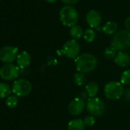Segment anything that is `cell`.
<instances>
[{
  "label": "cell",
  "mask_w": 130,
  "mask_h": 130,
  "mask_svg": "<svg viewBox=\"0 0 130 130\" xmlns=\"http://www.w3.org/2000/svg\"><path fill=\"white\" fill-rule=\"evenodd\" d=\"M59 16L60 22L64 26L71 28L76 25L79 19L78 12L71 6H63L60 11Z\"/></svg>",
  "instance_id": "cell-2"
},
{
  "label": "cell",
  "mask_w": 130,
  "mask_h": 130,
  "mask_svg": "<svg viewBox=\"0 0 130 130\" xmlns=\"http://www.w3.org/2000/svg\"><path fill=\"white\" fill-rule=\"evenodd\" d=\"M75 63L77 71L85 74L94 71L97 67L98 61L94 55L90 53H84L75 59Z\"/></svg>",
  "instance_id": "cell-1"
},
{
  "label": "cell",
  "mask_w": 130,
  "mask_h": 130,
  "mask_svg": "<svg viewBox=\"0 0 130 130\" xmlns=\"http://www.w3.org/2000/svg\"><path fill=\"white\" fill-rule=\"evenodd\" d=\"M86 106V103L80 97L74 98L68 105V111L73 116H78L83 112Z\"/></svg>",
  "instance_id": "cell-10"
},
{
  "label": "cell",
  "mask_w": 130,
  "mask_h": 130,
  "mask_svg": "<svg viewBox=\"0 0 130 130\" xmlns=\"http://www.w3.org/2000/svg\"><path fill=\"white\" fill-rule=\"evenodd\" d=\"M124 96H125V98L127 101H129L130 102V88L127 89L125 92H124Z\"/></svg>",
  "instance_id": "cell-26"
},
{
  "label": "cell",
  "mask_w": 130,
  "mask_h": 130,
  "mask_svg": "<svg viewBox=\"0 0 130 130\" xmlns=\"http://www.w3.org/2000/svg\"><path fill=\"white\" fill-rule=\"evenodd\" d=\"M104 55L106 58L108 59H112V58H115L116 56L117 55V50L113 47L112 45L107 47L105 51H104Z\"/></svg>",
  "instance_id": "cell-20"
},
{
  "label": "cell",
  "mask_w": 130,
  "mask_h": 130,
  "mask_svg": "<svg viewBox=\"0 0 130 130\" xmlns=\"http://www.w3.org/2000/svg\"><path fill=\"white\" fill-rule=\"evenodd\" d=\"M32 90L31 83L26 79H19L14 82L12 86V93L19 97L28 95Z\"/></svg>",
  "instance_id": "cell-6"
},
{
  "label": "cell",
  "mask_w": 130,
  "mask_h": 130,
  "mask_svg": "<svg viewBox=\"0 0 130 130\" xmlns=\"http://www.w3.org/2000/svg\"><path fill=\"white\" fill-rule=\"evenodd\" d=\"M12 90L10 87L6 83H0V98L4 99L10 96Z\"/></svg>",
  "instance_id": "cell-18"
},
{
  "label": "cell",
  "mask_w": 130,
  "mask_h": 130,
  "mask_svg": "<svg viewBox=\"0 0 130 130\" xmlns=\"http://www.w3.org/2000/svg\"><path fill=\"white\" fill-rule=\"evenodd\" d=\"M80 98L82 99V100H85V99H87V92L85 93V92H82L81 93V94H80Z\"/></svg>",
  "instance_id": "cell-28"
},
{
  "label": "cell",
  "mask_w": 130,
  "mask_h": 130,
  "mask_svg": "<svg viewBox=\"0 0 130 130\" xmlns=\"http://www.w3.org/2000/svg\"><path fill=\"white\" fill-rule=\"evenodd\" d=\"M111 45L117 51H123L130 47V32L127 30L117 31L111 41Z\"/></svg>",
  "instance_id": "cell-3"
},
{
  "label": "cell",
  "mask_w": 130,
  "mask_h": 130,
  "mask_svg": "<svg viewBox=\"0 0 130 130\" xmlns=\"http://www.w3.org/2000/svg\"><path fill=\"white\" fill-rule=\"evenodd\" d=\"M80 47L79 43L74 40L71 39L68 41L63 46L62 54L68 58L71 59H76L80 54Z\"/></svg>",
  "instance_id": "cell-7"
},
{
  "label": "cell",
  "mask_w": 130,
  "mask_h": 130,
  "mask_svg": "<svg viewBox=\"0 0 130 130\" xmlns=\"http://www.w3.org/2000/svg\"><path fill=\"white\" fill-rule=\"evenodd\" d=\"M95 38H96V33L91 28L87 29L84 33V38L87 42H93L95 40Z\"/></svg>",
  "instance_id": "cell-21"
},
{
  "label": "cell",
  "mask_w": 130,
  "mask_h": 130,
  "mask_svg": "<svg viewBox=\"0 0 130 130\" xmlns=\"http://www.w3.org/2000/svg\"><path fill=\"white\" fill-rule=\"evenodd\" d=\"M31 55L27 52V51H22L19 54H18L16 61L17 64L20 68H25L28 67V65L31 63Z\"/></svg>",
  "instance_id": "cell-13"
},
{
  "label": "cell",
  "mask_w": 130,
  "mask_h": 130,
  "mask_svg": "<svg viewBox=\"0 0 130 130\" xmlns=\"http://www.w3.org/2000/svg\"><path fill=\"white\" fill-rule=\"evenodd\" d=\"M84 31L82 28L79 25H74L70 29V35L71 38L74 40L80 39L84 36Z\"/></svg>",
  "instance_id": "cell-17"
},
{
  "label": "cell",
  "mask_w": 130,
  "mask_h": 130,
  "mask_svg": "<svg viewBox=\"0 0 130 130\" xmlns=\"http://www.w3.org/2000/svg\"><path fill=\"white\" fill-rule=\"evenodd\" d=\"M125 26L127 31L130 32V16L126 19V20L125 22Z\"/></svg>",
  "instance_id": "cell-27"
},
{
  "label": "cell",
  "mask_w": 130,
  "mask_h": 130,
  "mask_svg": "<svg viewBox=\"0 0 130 130\" xmlns=\"http://www.w3.org/2000/svg\"><path fill=\"white\" fill-rule=\"evenodd\" d=\"M87 24L91 28H98L102 22L101 15L96 10H90L87 12L86 16Z\"/></svg>",
  "instance_id": "cell-11"
},
{
  "label": "cell",
  "mask_w": 130,
  "mask_h": 130,
  "mask_svg": "<svg viewBox=\"0 0 130 130\" xmlns=\"http://www.w3.org/2000/svg\"><path fill=\"white\" fill-rule=\"evenodd\" d=\"M86 92L90 97H95L99 92V86L95 82H90L86 85Z\"/></svg>",
  "instance_id": "cell-15"
},
{
  "label": "cell",
  "mask_w": 130,
  "mask_h": 130,
  "mask_svg": "<svg viewBox=\"0 0 130 130\" xmlns=\"http://www.w3.org/2000/svg\"><path fill=\"white\" fill-rule=\"evenodd\" d=\"M105 96L111 100H116L120 99L124 94L122 84L119 82L111 81L107 83L104 87Z\"/></svg>",
  "instance_id": "cell-4"
},
{
  "label": "cell",
  "mask_w": 130,
  "mask_h": 130,
  "mask_svg": "<svg viewBox=\"0 0 130 130\" xmlns=\"http://www.w3.org/2000/svg\"><path fill=\"white\" fill-rule=\"evenodd\" d=\"M45 1L48 3H54L57 1V0H45Z\"/></svg>",
  "instance_id": "cell-29"
},
{
  "label": "cell",
  "mask_w": 130,
  "mask_h": 130,
  "mask_svg": "<svg viewBox=\"0 0 130 130\" xmlns=\"http://www.w3.org/2000/svg\"><path fill=\"white\" fill-rule=\"evenodd\" d=\"M18 47L13 46H5L0 49V60L6 63H12L17 58Z\"/></svg>",
  "instance_id": "cell-9"
},
{
  "label": "cell",
  "mask_w": 130,
  "mask_h": 130,
  "mask_svg": "<svg viewBox=\"0 0 130 130\" xmlns=\"http://www.w3.org/2000/svg\"><path fill=\"white\" fill-rule=\"evenodd\" d=\"M19 103V100H18V96L15 95H12V96H9V97H7L6 100V104L9 108H15L17 106Z\"/></svg>",
  "instance_id": "cell-22"
},
{
  "label": "cell",
  "mask_w": 130,
  "mask_h": 130,
  "mask_svg": "<svg viewBox=\"0 0 130 130\" xmlns=\"http://www.w3.org/2000/svg\"><path fill=\"white\" fill-rule=\"evenodd\" d=\"M114 62L119 67L126 68L130 64V56L125 52L120 51L116 56L114 59Z\"/></svg>",
  "instance_id": "cell-12"
},
{
  "label": "cell",
  "mask_w": 130,
  "mask_h": 130,
  "mask_svg": "<svg viewBox=\"0 0 130 130\" xmlns=\"http://www.w3.org/2000/svg\"><path fill=\"white\" fill-rule=\"evenodd\" d=\"M118 25L114 22H107L103 27V31L106 35H113L117 32Z\"/></svg>",
  "instance_id": "cell-16"
},
{
  "label": "cell",
  "mask_w": 130,
  "mask_h": 130,
  "mask_svg": "<svg viewBox=\"0 0 130 130\" xmlns=\"http://www.w3.org/2000/svg\"><path fill=\"white\" fill-rule=\"evenodd\" d=\"M74 82L77 86H83L86 84L87 79L84 74L78 72L74 76Z\"/></svg>",
  "instance_id": "cell-19"
},
{
  "label": "cell",
  "mask_w": 130,
  "mask_h": 130,
  "mask_svg": "<svg viewBox=\"0 0 130 130\" xmlns=\"http://www.w3.org/2000/svg\"><path fill=\"white\" fill-rule=\"evenodd\" d=\"M87 111L93 116H100L105 112V104L99 97H90L86 103Z\"/></svg>",
  "instance_id": "cell-5"
},
{
  "label": "cell",
  "mask_w": 130,
  "mask_h": 130,
  "mask_svg": "<svg viewBox=\"0 0 130 130\" xmlns=\"http://www.w3.org/2000/svg\"><path fill=\"white\" fill-rule=\"evenodd\" d=\"M79 0H61V2L63 3L64 4H67L68 6L71 5H74L78 3Z\"/></svg>",
  "instance_id": "cell-25"
},
{
  "label": "cell",
  "mask_w": 130,
  "mask_h": 130,
  "mask_svg": "<svg viewBox=\"0 0 130 130\" xmlns=\"http://www.w3.org/2000/svg\"><path fill=\"white\" fill-rule=\"evenodd\" d=\"M85 124L84 120L80 119H75L68 123V130H85Z\"/></svg>",
  "instance_id": "cell-14"
},
{
  "label": "cell",
  "mask_w": 130,
  "mask_h": 130,
  "mask_svg": "<svg viewBox=\"0 0 130 130\" xmlns=\"http://www.w3.org/2000/svg\"><path fill=\"white\" fill-rule=\"evenodd\" d=\"M19 68L13 63H6L0 68V77L4 80H13L19 76Z\"/></svg>",
  "instance_id": "cell-8"
},
{
  "label": "cell",
  "mask_w": 130,
  "mask_h": 130,
  "mask_svg": "<svg viewBox=\"0 0 130 130\" xmlns=\"http://www.w3.org/2000/svg\"><path fill=\"white\" fill-rule=\"evenodd\" d=\"M121 84L125 85L130 84V69L123 71L121 76Z\"/></svg>",
  "instance_id": "cell-23"
},
{
  "label": "cell",
  "mask_w": 130,
  "mask_h": 130,
  "mask_svg": "<svg viewBox=\"0 0 130 130\" xmlns=\"http://www.w3.org/2000/svg\"><path fill=\"white\" fill-rule=\"evenodd\" d=\"M95 122H96V119H95L94 116L92 115L86 116L84 119V122L85 125H87V126H93L95 124Z\"/></svg>",
  "instance_id": "cell-24"
}]
</instances>
